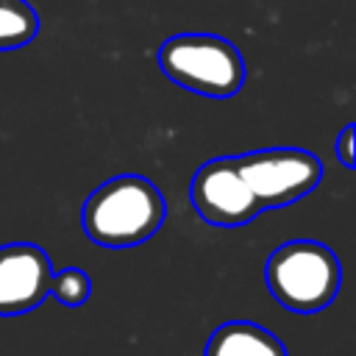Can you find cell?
Segmentation results:
<instances>
[{"label": "cell", "mask_w": 356, "mask_h": 356, "mask_svg": "<svg viewBox=\"0 0 356 356\" xmlns=\"http://www.w3.org/2000/svg\"><path fill=\"white\" fill-rule=\"evenodd\" d=\"M39 14L28 0H0V50H17L36 39Z\"/></svg>", "instance_id": "8"}, {"label": "cell", "mask_w": 356, "mask_h": 356, "mask_svg": "<svg viewBox=\"0 0 356 356\" xmlns=\"http://www.w3.org/2000/svg\"><path fill=\"white\" fill-rule=\"evenodd\" d=\"M53 264L33 242L0 245V317L33 312L50 295Z\"/></svg>", "instance_id": "6"}, {"label": "cell", "mask_w": 356, "mask_h": 356, "mask_svg": "<svg viewBox=\"0 0 356 356\" xmlns=\"http://www.w3.org/2000/svg\"><path fill=\"white\" fill-rule=\"evenodd\" d=\"M167 217L161 189L134 172L103 181L81 206V228L100 248H134L147 242Z\"/></svg>", "instance_id": "1"}, {"label": "cell", "mask_w": 356, "mask_h": 356, "mask_svg": "<svg viewBox=\"0 0 356 356\" xmlns=\"http://www.w3.org/2000/svg\"><path fill=\"white\" fill-rule=\"evenodd\" d=\"M189 200L200 220L222 228L245 225L261 214V206L239 175L234 156L203 161L189 181Z\"/></svg>", "instance_id": "5"}, {"label": "cell", "mask_w": 356, "mask_h": 356, "mask_svg": "<svg viewBox=\"0 0 356 356\" xmlns=\"http://www.w3.org/2000/svg\"><path fill=\"white\" fill-rule=\"evenodd\" d=\"M264 284L273 298L298 314H314L339 295L342 264L337 253L314 239H289L264 261Z\"/></svg>", "instance_id": "2"}, {"label": "cell", "mask_w": 356, "mask_h": 356, "mask_svg": "<svg viewBox=\"0 0 356 356\" xmlns=\"http://www.w3.org/2000/svg\"><path fill=\"white\" fill-rule=\"evenodd\" d=\"M234 161L261 211L289 206L323 181V161L303 147H261L239 153Z\"/></svg>", "instance_id": "4"}, {"label": "cell", "mask_w": 356, "mask_h": 356, "mask_svg": "<svg viewBox=\"0 0 356 356\" xmlns=\"http://www.w3.org/2000/svg\"><path fill=\"white\" fill-rule=\"evenodd\" d=\"M156 58L161 72L172 83L206 97H231L242 89L248 78V67L239 47L206 31L170 36L159 47Z\"/></svg>", "instance_id": "3"}, {"label": "cell", "mask_w": 356, "mask_h": 356, "mask_svg": "<svg viewBox=\"0 0 356 356\" xmlns=\"http://www.w3.org/2000/svg\"><path fill=\"white\" fill-rule=\"evenodd\" d=\"M50 295L61 303V306H70V309H78L89 300L92 295V278L86 270L81 267H64V270H53V278H50Z\"/></svg>", "instance_id": "9"}, {"label": "cell", "mask_w": 356, "mask_h": 356, "mask_svg": "<svg viewBox=\"0 0 356 356\" xmlns=\"http://www.w3.org/2000/svg\"><path fill=\"white\" fill-rule=\"evenodd\" d=\"M203 356H286V348L259 323L228 320L209 334Z\"/></svg>", "instance_id": "7"}, {"label": "cell", "mask_w": 356, "mask_h": 356, "mask_svg": "<svg viewBox=\"0 0 356 356\" xmlns=\"http://www.w3.org/2000/svg\"><path fill=\"white\" fill-rule=\"evenodd\" d=\"M337 159L342 161L345 170H353V164H356V128H353V122H348L337 136Z\"/></svg>", "instance_id": "10"}]
</instances>
